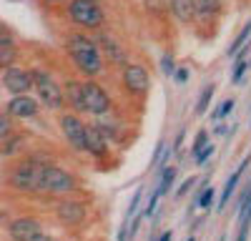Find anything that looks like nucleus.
Returning <instances> with one entry per match:
<instances>
[{"label":"nucleus","instance_id":"393cba45","mask_svg":"<svg viewBox=\"0 0 251 241\" xmlns=\"http://www.w3.org/2000/svg\"><path fill=\"white\" fill-rule=\"evenodd\" d=\"M211 201H214V189L211 186H206L203 191H201V196H199V201H196V204L201 206V209H211Z\"/></svg>","mask_w":251,"mask_h":241},{"label":"nucleus","instance_id":"f03ea898","mask_svg":"<svg viewBox=\"0 0 251 241\" xmlns=\"http://www.w3.org/2000/svg\"><path fill=\"white\" fill-rule=\"evenodd\" d=\"M30 73H33V83H35V88H38L40 100L46 103V108L60 111L63 103H66V91H63V88L55 83V80H53L48 73H43L40 68H33Z\"/></svg>","mask_w":251,"mask_h":241},{"label":"nucleus","instance_id":"2f4dec72","mask_svg":"<svg viewBox=\"0 0 251 241\" xmlns=\"http://www.w3.org/2000/svg\"><path fill=\"white\" fill-rule=\"evenodd\" d=\"M0 136H3V138H5V136H10V118H8L5 113L0 116Z\"/></svg>","mask_w":251,"mask_h":241},{"label":"nucleus","instance_id":"423d86ee","mask_svg":"<svg viewBox=\"0 0 251 241\" xmlns=\"http://www.w3.org/2000/svg\"><path fill=\"white\" fill-rule=\"evenodd\" d=\"M75 189V178L63 171L58 166H46L43 169V178H40V191H48V193H68Z\"/></svg>","mask_w":251,"mask_h":241},{"label":"nucleus","instance_id":"4c0bfd02","mask_svg":"<svg viewBox=\"0 0 251 241\" xmlns=\"http://www.w3.org/2000/svg\"><path fill=\"white\" fill-rule=\"evenodd\" d=\"M216 133L224 136V133H226V123H219V126H216Z\"/></svg>","mask_w":251,"mask_h":241},{"label":"nucleus","instance_id":"f3484780","mask_svg":"<svg viewBox=\"0 0 251 241\" xmlns=\"http://www.w3.org/2000/svg\"><path fill=\"white\" fill-rule=\"evenodd\" d=\"M13 60H15V43H13V38L5 33V28L0 30V66H13Z\"/></svg>","mask_w":251,"mask_h":241},{"label":"nucleus","instance_id":"473e14b6","mask_svg":"<svg viewBox=\"0 0 251 241\" xmlns=\"http://www.w3.org/2000/svg\"><path fill=\"white\" fill-rule=\"evenodd\" d=\"M174 78H176V83H186V80H188V68L186 66H178L176 73H174Z\"/></svg>","mask_w":251,"mask_h":241},{"label":"nucleus","instance_id":"7ed1b4c3","mask_svg":"<svg viewBox=\"0 0 251 241\" xmlns=\"http://www.w3.org/2000/svg\"><path fill=\"white\" fill-rule=\"evenodd\" d=\"M68 15L80 28H100L103 25V10L96 0H71Z\"/></svg>","mask_w":251,"mask_h":241},{"label":"nucleus","instance_id":"e433bc0d","mask_svg":"<svg viewBox=\"0 0 251 241\" xmlns=\"http://www.w3.org/2000/svg\"><path fill=\"white\" fill-rule=\"evenodd\" d=\"M158 241H171V231H163V234L158 236Z\"/></svg>","mask_w":251,"mask_h":241},{"label":"nucleus","instance_id":"9b49d317","mask_svg":"<svg viewBox=\"0 0 251 241\" xmlns=\"http://www.w3.org/2000/svg\"><path fill=\"white\" fill-rule=\"evenodd\" d=\"M55 216H58L60 224L75 226L86 218V206H83L80 201H60V204L55 206Z\"/></svg>","mask_w":251,"mask_h":241},{"label":"nucleus","instance_id":"2eb2a0df","mask_svg":"<svg viewBox=\"0 0 251 241\" xmlns=\"http://www.w3.org/2000/svg\"><path fill=\"white\" fill-rule=\"evenodd\" d=\"M106 151H108V138L103 136V131L93 123V126H88V153H93V156H106Z\"/></svg>","mask_w":251,"mask_h":241},{"label":"nucleus","instance_id":"a19ab883","mask_svg":"<svg viewBox=\"0 0 251 241\" xmlns=\"http://www.w3.org/2000/svg\"><path fill=\"white\" fill-rule=\"evenodd\" d=\"M48 3H58V0H48Z\"/></svg>","mask_w":251,"mask_h":241},{"label":"nucleus","instance_id":"4468645a","mask_svg":"<svg viewBox=\"0 0 251 241\" xmlns=\"http://www.w3.org/2000/svg\"><path fill=\"white\" fill-rule=\"evenodd\" d=\"M171 13L178 23H191L199 13V3L196 0H171Z\"/></svg>","mask_w":251,"mask_h":241},{"label":"nucleus","instance_id":"1a4fd4ad","mask_svg":"<svg viewBox=\"0 0 251 241\" xmlns=\"http://www.w3.org/2000/svg\"><path fill=\"white\" fill-rule=\"evenodd\" d=\"M123 86L131 93H146L149 86H151V75L143 66L128 63V66H123Z\"/></svg>","mask_w":251,"mask_h":241},{"label":"nucleus","instance_id":"cd10ccee","mask_svg":"<svg viewBox=\"0 0 251 241\" xmlns=\"http://www.w3.org/2000/svg\"><path fill=\"white\" fill-rule=\"evenodd\" d=\"M141 196H143V189H138V191L133 193V198H131V204H128V211H126V218H128V221H131V216H136V211H138Z\"/></svg>","mask_w":251,"mask_h":241},{"label":"nucleus","instance_id":"ea45409f","mask_svg":"<svg viewBox=\"0 0 251 241\" xmlns=\"http://www.w3.org/2000/svg\"><path fill=\"white\" fill-rule=\"evenodd\" d=\"M246 216H249V218H251V211H249V214H246ZM246 216H244V218H246Z\"/></svg>","mask_w":251,"mask_h":241},{"label":"nucleus","instance_id":"6ab92c4d","mask_svg":"<svg viewBox=\"0 0 251 241\" xmlns=\"http://www.w3.org/2000/svg\"><path fill=\"white\" fill-rule=\"evenodd\" d=\"M214 93H216V86H214V83H208V86L201 91V96H199V103H196V113H199V116H203V113L208 111V103H211Z\"/></svg>","mask_w":251,"mask_h":241},{"label":"nucleus","instance_id":"c85d7f7f","mask_svg":"<svg viewBox=\"0 0 251 241\" xmlns=\"http://www.w3.org/2000/svg\"><path fill=\"white\" fill-rule=\"evenodd\" d=\"M211 153H214V146H206L203 151H199V153L194 156V158H196V164H199V166H203V164H206V161H208V158H211Z\"/></svg>","mask_w":251,"mask_h":241},{"label":"nucleus","instance_id":"4be33fe9","mask_svg":"<svg viewBox=\"0 0 251 241\" xmlns=\"http://www.w3.org/2000/svg\"><path fill=\"white\" fill-rule=\"evenodd\" d=\"M20 146H23V136H5L3 138V156H13L20 151Z\"/></svg>","mask_w":251,"mask_h":241},{"label":"nucleus","instance_id":"5701e85b","mask_svg":"<svg viewBox=\"0 0 251 241\" xmlns=\"http://www.w3.org/2000/svg\"><path fill=\"white\" fill-rule=\"evenodd\" d=\"M196 3H199V10L203 15H216L224 8V0H196Z\"/></svg>","mask_w":251,"mask_h":241},{"label":"nucleus","instance_id":"f704fd0d","mask_svg":"<svg viewBox=\"0 0 251 241\" xmlns=\"http://www.w3.org/2000/svg\"><path fill=\"white\" fill-rule=\"evenodd\" d=\"M194 184H196V178H194V176H191V178H186L183 184H181V189H178V196H183L186 191H191V186H194Z\"/></svg>","mask_w":251,"mask_h":241},{"label":"nucleus","instance_id":"aec40b11","mask_svg":"<svg viewBox=\"0 0 251 241\" xmlns=\"http://www.w3.org/2000/svg\"><path fill=\"white\" fill-rule=\"evenodd\" d=\"M100 43H103V48L108 50V58H111V60H116V63H126V55H123V50L118 48V43H113V40L106 38V35H100Z\"/></svg>","mask_w":251,"mask_h":241},{"label":"nucleus","instance_id":"6e6552de","mask_svg":"<svg viewBox=\"0 0 251 241\" xmlns=\"http://www.w3.org/2000/svg\"><path fill=\"white\" fill-rule=\"evenodd\" d=\"M3 86L13 93V96H23L28 93L35 83H33V73L30 71H20L15 66L3 68Z\"/></svg>","mask_w":251,"mask_h":241},{"label":"nucleus","instance_id":"c9c22d12","mask_svg":"<svg viewBox=\"0 0 251 241\" xmlns=\"http://www.w3.org/2000/svg\"><path fill=\"white\" fill-rule=\"evenodd\" d=\"M183 136H186V131H178V136H176V141H174V146H171L174 151H178V148H181V144H183Z\"/></svg>","mask_w":251,"mask_h":241},{"label":"nucleus","instance_id":"58836bf2","mask_svg":"<svg viewBox=\"0 0 251 241\" xmlns=\"http://www.w3.org/2000/svg\"><path fill=\"white\" fill-rule=\"evenodd\" d=\"M33 241H55V239H50V236H43V234H40L38 239H33Z\"/></svg>","mask_w":251,"mask_h":241},{"label":"nucleus","instance_id":"79ce46f5","mask_svg":"<svg viewBox=\"0 0 251 241\" xmlns=\"http://www.w3.org/2000/svg\"><path fill=\"white\" fill-rule=\"evenodd\" d=\"M219 241H226V239H224V236H221V239H219Z\"/></svg>","mask_w":251,"mask_h":241},{"label":"nucleus","instance_id":"412c9836","mask_svg":"<svg viewBox=\"0 0 251 241\" xmlns=\"http://www.w3.org/2000/svg\"><path fill=\"white\" fill-rule=\"evenodd\" d=\"M249 48V46H246ZM246 48L236 55V60H234V73H231V83H239L241 80V75H244V71L249 68V58H246Z\"/></svg>","mask_w":251,"mask_h":241},{"label":"nucleus","instance_id":"9d476101","mask_svg":"<svg viewBox=\"0 0 251 241\" xmlns=\"http://www.w3.org/2000/svg\"><path fill=\"white\" fill-rule=\"evenodd\" d=\"M40 234V221L38 218H30V216H23V218H15L10 224V239L13 241H33L38 239Z\"/></svg>","mask_w":251,"mask_h":241},{"label":"nucleus","instance_id":"bb28decb","mask_svg":"<svg viewBox=\"0 0 251 241\" xmlns=\"http://www.w3.org/2000/svg\"><path fill=\"white\" fill-rule=\"evenodd\" d=\"M176 68H178V66L174 63V55H171V53H166V55L161 58V71H163L166 75H174Z\"/></svg>","mask_w":251,"mask_h":241},{"label":"nucleus","instance_id":"f8f14e48","mask_svg":"<svg viewBox=\"0 0 251 241\" xmlns=\"http://www.w3.org/2000/svg\"><path fill=\"white\" fill-rule=\"evenodd\" d=\"M38 108H40V103H38L35 98H30L28 93L13 96V98L8 100V113L15 116V118H33V116L38 113Z\"/></svg>","mask_w":251,"mask_h":241},{"label":"nucleus","instance_id":"20e7f679","mask_svg":"<svg viewBox=\"0 0 251 241\" xmlns=\"http://www.w3.org/2000/svg\"><path fill=\"white\" fill-rule=\"evenodd\" d=\"M43 169L35 161H25L10 173V186L18 191H40V178H43Z\"/></svg>","mask_w":251,"mask_h":241},{"label":"nucleus","instance_id":"39448f33","mask_svg":"<svg viewBox=\"0 0 251 241\" xmlns=\"http://www.w3.org/2000/svg\"><path fill=\"white\" fill-rule=\"evenodd\" d=\"M60 131L75 151H88V126L83 123L75 113H63L60 116Z\"/></svg>","mask_w":251,"mask_h":241},{"label":"nucleus","instance_id":"f257e3e1","mask_svg":"<svg viewBox=\"0 0 251 241\" xmlns=\"http://www.w3.org/2000/svg\"><path fill=\"white\" fill-rule=\"evenodd\" d=\"M68 53H71V60L75 63V68L88 75V78H96L103 73V60H100V53L96 48V43L83 35V33H73L68 38Z\"/></svg>","mask_w":251,"mask_h":241},{"label":"nucleus","instance_id":"72a5a7b5","mask_svg":"<svg viewBox=\"0 0 251 241\" xmlns=\"http://www.w3.org/2000/svg\"><path fill=\"white\" fill-rule=\"evenodd\" d=\"M249 226H251V218L246 216L244 224H241V229H239V239H236V241H246V239H249Z\"/></svg>","mask_w":251,"mask_h":241},{"label":"nucleus","instance_id":"7c9ffc66","mask_svg":"<svg viewBox=\"0 0 251 241\" xmlns=\"http://www.w3.org/2000/svg\"><path fill=\"white\" fill-rule=\"evenodd\" d=\"M158 198H161V193H158V191H153V193H151V198H149V206L143 209V211H146V216H151V214L156 211V204H158Z\"/></svg>","mask_w":251,"mask_h":241},{"label":"nucleus","instance_id":"dca6fc26","mask_svg":"<svg viewBox=\"0 0 251 241\" xmlns=\"http://www.w3.org/2000/svg\"><path fill=\"white\" fill-rule=\"evenodd\" d=\"M249 164H251V158H244L241 164H239V169L228 176L226 186H224V193H221V201H219V209H224V206L228 204V198H231V193H234V189H236V184H239V178L244 176V171L249 169Z\"/></svg>","mask_w":251,"mask_h":241},{"label":"nucleus","instance_id":"a211bd4d","mask_svg":"<svg viewBox=\"0 0 251 241\" xmlns=\"http://www.w3.org/2000/svg\"><path fill=\"white\" fill-rule=\"evenodd\" d=\"M249 40H251V20H249V23H246V28H244V30H241L239 35H236V40H234V43L228 46L226 55H228V58H236V55H239V53H241V50L246 48L244 43H249Z\"/></svg>","mask_w":251,"mask_h":241},{"label":"nucleus","instance_id":"a878e982","mask_svg":"<svg viewBox=\"0 0 251 241\" xmlns=\"http://www.w3.org/2000/svg\"><path fill=\"white\" fill-rule=\"evenodd\" d=\"M206 146H208V133H206V128H201V131L196 133V141H194V146H191V148H194V156H196L199 151H203Z\"/></svg>","mask_w":251,"mask_h":241},{"label":"nucleus","instance_id":"ddd939ff","mask_svg":"<svg viewBox=\"0 0 251 241\" xmlns=\"http://www.w3.org/2000/svg\"><path fill=\"white\" fill-rule=\"evenodd\" d=\"M66 103L75 111V113H88V106H86V93H83V83H71L66 86Z\"/></svg>","mask_w":251,"mask_h":241},{"label":"nucleus","instance_id":"b1692460","mask_svg":"<svg viewBox=\"0 0 251 241\" xmlns=\"http://www.w3.org/2000/svg\"><path fill=\"white\" fill-rule=\"evenodd\" d=\"M174 176H176V169H163V173H161V184H158V189H156L161 196L171 189V184H174Z\"/></svg>","mask_w":251,"mask_h":241},{"label":"nucleus","instance_id":"0eeeda50","mask_svg":"<svg viewBox=\"0 0 251 241\" xmlns=\"http://www.w3.org/2000/svg\"><path fill=\"white\" fill-rule=\"evenodd\" d=\"M83 93H86V106L91 116H106L111 111V98L96 80H86L83 83Z\"/></svg>","mask_w":251,"mask_h":241},{"label":"nucleus","instance_id":"c756f323","mask_svg":"<svg viewBox=\"0 0 251 241\" xmlns=\"http://www.w3.org/2000/svg\"><path fill=\"white\" fill-rule=\"evenodd\" d=\"M234 106H236V103H234V98H226L224 103H221V108H219V118H226L228 113L234 111Z\"/></svg>","mask_w":251,"mask_h":241}]
</instances>
